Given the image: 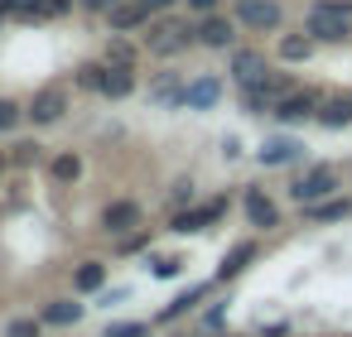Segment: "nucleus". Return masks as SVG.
<instances>
[{"mask_svg": "<svg viewBox=\"0 0 352 337\" xmlns=\"http://www.w3.org/2000/svg\"><path fill=\"white\" fill-rule=\"evenodd\" d=\"M333 188H338V174H333L328 164H318V169H309V174H304V178H299V183L289 188V193H294V202L314 207V202H323V198H328Z\"/></svg>", "mask_w": 352, "mask_h": 337, "instance_id": "2", "label": "nucleus"}, {"mask_svg": "<svg viewBox=\"0 0 352 337\" xmlns=\"http://www.w3.org/2000/svg\"><path fill=\"white\" fill-rule=\"evenodd\" d=\"M232 78H236L241 87H251V82H261V78H265V58H261V54H251V49H241V54H232Z\"/></svg>", "mask_w": 352, "mask_h": 337, "instance_id": "11", "label": "nucleus"}, {"mask_svg": "<svg viewBox=\"0 0 352 337\" xmlns=\"http://www.w3.org/2000/svg\"><path fill=\"white\" fill-rule=\"evenodd\" d=\"M318 92H289L280 106H275V116L280 121H289V126H299V121H318Z\"/></svg>", "mask_w": 352, "mask_h": 337, "instance_id": "5", "label": "nucleus"}, {"mask_svg": "<svg viewBox=\"0 0 352 337\" xmlns=\"http://www.w3.org/2000/svg\"><path fill=\"white\" fill-rule=\"evenodd\" d=\"M236 15H241V25L246 30H280V5H275V0H236Z\"/></svg>", "mask_w": 352, "mask_h": 337, "instance_id": "4", "label": "nucleus"}, {"mask_svg": "<svg viewBox=\"0 0 352 337\" xmlns=\"http://www.w3.org/2000/svg\"><path fill=\"white\" fill-rule=\"evenodd\" d=\"M203 294H208V284H193V289H188V294H179V299H174V303H169V308H164L160 318H164V323H169V318H179V313H184L188 303H198Z\"/></svg>", "mask_w": 352, "mask_h": 337, "instance_id": "26", "label": "nucleus"}, {"mask_svg": "<svg viewBox=\"0 0 352 337\" xmlns=\"http://www.w3.org/2000/svg\"><path fill=\"white\" fill-rule=\"evenodd\" d=\"M246 260H256V241H241V246L222 260V270H217V275H222V279H232V275H241V270H246Z\"/></svg>", "mask_w": 352, "mask_h": 337, "instance_id": "20", "label": "nucleus"}, {"mask_svg": "<svg viewBox=\"0 0 352 337\" xmlns=\"http://www.w3.org/2000/svg\"><path fill=\"white\" fill-rule=\"evenodd\" d=\"M68 5H73V0H44V5H39V20H58V15H68Z\"/></svg>", "mask_w": 352, "mask_h": 337, "instance_id": "30", "label": "nucleus"}, {"mask_svg": "<svg viewBox=\"0 0 352 337\" xmlns=\"http://www.w3.org/2000/svg\"><path fill=\"white\" fill-rule=\"evenodd\" d=\"M222 212H227V202L217 198V202H203V207H184V212H174V231H203V226H212V222H222Z\"/></svg>", "mask_w": 352, "mask_h": 337, "instance_id": "6", "label": "nucleus"}, {"mask_svg": "<svg viewBox=\"0 0 352 337\" xmlns=\"http://www.w3.org/2000/svg\"><path fill=\"white\" fill-rule=\"evenodd\" d=\"M107 73H111V63H87V68H78V82L87 92H102L107 87Z\"/></svg>", "mask_w": 352, "mask_h": 337, "instance_id": "24", "label": "nucleus"}, {"mask_svg": "<svg viewBox=\"0 0 352 337\" xmlns=\"http://www.w3.org/2000/svg\"><path fill=\"white\" fill-rule=\"evenodd\" d=\"M6 15H15V10H10V0H0V20H6Z\"/></svg>", "mask_w": 352, "mask_h": 337, "instance_id": "36", "label": "nucleus"}, {"mask_svg": "<svg viewBox=\"0 0 352 337\" xmlns=\"http://www.w3.org/2000/svg\"><path fill=\"white\" fill-rule=\"evenodd\" d=\"M212 5L217 0H188V10H198V15H212Z\"/></svg>", "mask_w": 352, "mask_h": 337, "instance_id": "34", "label": "nucleus"}, {"mask_svg": "<svg viewBox=\"0 0 352 337\" xmlns=\"http://www.w3.org/2000/svg\"><path fill=\"white\" fill-rule=\"evenodd\" d=\"M217 97H222V82L217 78H198V82L184 87V106L188 111H208V106H217Z\"/></svg>", "mask_w": 352, "mask_h": 337, "instance_id": "10", "label": "nucleus"}, {"mask_svg": "<svg viewBox=\"0 0 352 337\" xmlns=\"http://www.w3.org/2000/svg\"><path fill=\"white\" fill-rule=\"evenodd\" d=\"M54 178H58V183H78V178H82V159H78V154H58V159H54Z\"/></svg>", "mask_w": 352, "mask_h": 337, "instance_id": "25", "label": "nucleus"}, {"mask_svg": "<svg viewBox=\"0 0 352 337\" xmlns=\"http://www.w3.org/2000/svg\"><path fill=\"white\" fill-rule=\"evenodd\" d=\"M102 226H107L111 236H126V231H135V226H140V202H131V198H121V202H107V212H102Z\"/></svg>", "mask_w": 352, "mask_h": 337, "instance_id": "8", "label": "nucleus"}, {"mask_svg": "<svg viewBox=\"0 0 352 337\" xmlns=\"http://www.w3.org/2000/svg\"><path fill=\"white\" fill-rule=\"evenodd\" d=\"M39 159V145H15V164H34Z\"/></svg>", "mask_w": 352, "mask_h": 337, "instance_id": "31", "label": "nucleus"}, {"mask_svg": "<svg viewBox=\"0 0 352 337\" xmlns=\"http://www.w3.org/2000/svg\"><path fill=\"white\" fill-rule=\"evenodd\" d=\"M107 15H111V34H131V30L150 25V5H145V0H121V5L107 10Z\"/></svg>", "mask_w": 352, "mask_h": 337, "instance_id": "9", "label": "nucleus"}, {"mask_svg": "<svg viewBox=\"0 0 352 337\" xmlns=\"http://www.w3.org/2000/svg\"><path fill=\"white\" fill-rule=\"evenodd\" d=\"M63 106H68L63 87H44V92H39V97L30 102V111H25V116H30L34 126H54V121L63 116Z\"/></svg>", "mask_w": 352, "mask_h": 337, "instance_id": "7", "label": "nucleus"}, {"mask_svg": "<svg viewBox=\"0 0 352 337\" xmlns=\"http://www.w3.org/2000/svg\"><path fill=\"white\" fill-rule=\"evenodd\" d=\"M347 20H352L347 0H318V5H309V34L323 39V44H342L347 39Z\"/></svg>", "mask_w": 352, "mask_h": 337, "instance_id": "1", "label": "nucleus"}, {"mask_svg": "<svg viewBox=\"0 0 352 337\" xmlns=\"http://www.w3.org/2000/svg\"><path fill=\"white\" fill-rule=\"evenodd\" d=\"M294 154H299V145H294V140H270V145L261 150V164H289Z\"/></svg>", "mask_w": 352, "mask_h": 337, "instance_id": "22", "label": "nucleus"}, {"mask_svg": "<svg viewBox=\"0 0 352 337\" xmlns=\"http://www.w3.org/2000/svg\"><path fill=\"white\" fill-rule=\"evenodd\" d=\"M20 116H25V111H20L15 102H6V97H0V130H10V126H15Z\"/></svg>", "mask_w": 352, "mask_h": 337, "instance_id": "29", "label": "nucleus"}, {"mask_svg": "<svg viewBox=\"0 0 352 337\" xmlns=\"http://www.w3.org/2000/svg\"><path fill=\"white\" fill-rule=\"evenodd\" d=\"M82 5H87V10H116L121 0H82Z\"/></svg>", "mask_w": 352, "mask_h": 337, "instance_id": "33", "label": "nucleus"}, {"mask_svg": "<svg viewBox=\"0 0 352 337\" xmlns=\"http://www.w3.org/2000/svg\"><path fill=\"white\" fill-rule=\"evenodd\" d=\"M73 284H78L82 294H92V289H102V284H107V265H102V260H87V265L78 270V279H73Z\"/></svg>", "mask_w": 352, "mask_h": 337, "instance_id": "21", "label": "nucleus"}, {"mask_svg": "<svg viewBox=\"0 0 352 337\" xmlns=\"http://www.w3.org/2000/svg\"><path fill=\"white\" fill-rule=\"evenodd\" d=\"M6 337H39V323H34V318H15V323L6 327Z\"/></svg>", "mask_w": 352, "mask_h": 337, "instance_id": "28", "label": "nucleus"}, {"mask_svg": "<svg viewBox=\"0 0 352 337\" xmlns=\"http://www.w3.org/2000/svg\"><path fill=\"white\" fill-rule=\"evenodd\" d=\"M318 121H323L328 130L347 126V121H352V92H347V97H333V102H323V106H318Z\"/></svg>", "mask_w": 352, "mask_h": 337, "instance_id": "15", "label": "nucleus"}, {"mask_svg": "<svg viewBox=\"0 0 352 337\" xmlns=\"http://www.w3.org/2000/svg\"><path fill=\"white\" fill-rule=\"evenodd\" d=\"M82 318V303H73V299H54L49 308H44V323H54V327H68V323H78Z\"/></svg>", "mask_w": 352, "mask_h": 337, "instance_id": "17", "label": "nucleus"}, {"mask_svg": "<svg viewBox=\"0 0 352 337\" xmlns=\"http://www.w3.org/2000/svg\"><path fill=\"white\" fill-rule=\"evenodd\" d=\"M184 87H188V82H179L174 73H160V78L150 82V102H160V106H184Z\"/></svg>", "mask_w": 352, "mask_h": 337, "instance_id": "12", "label": "nucleus"}, {"mask_svg": "<svg viewBox=\"0 0 352 337\" xmlns=\"http://www.w3.org/2000/svg\"><path fill=\"white\" fill-rule=\"evenodd\" d=\"M309 54H314V39H299V34L280 39V58H285V63H299V58H309Z\"/></svg>", "mask_w": 352, "mask_h": 337, "instance_id": "23", "label": "nucleus"}, {"mask_svg": "<svg viewBox=\"0 0 352 337\" xmlns=\"http://www.w3.org/2000/svg\"><path fill=\"white\" fill-rule=\"evenodd\" d=\"M107 63H111V68H135V44L121 39V34H111V44H107Z\"/></svg>", "mask_w": 352, "mask_h": 337, "instance_id": "18", "label": "nucleus"}, {"mask_svg": "<svg viewBox=\"0 0 352 337\" xmlns=\"http://www.w3.org/2000/svg\"><path fill=\"white\" fill-rule=\"evenodd\" d=\"M131 92H135V73H131V68H111V73H107V87H102V97L121 102V97H131Z\"/></svg>", "mask_w": 352, "mask_h": 337, "instance_id": "16", "label": "nucleus"}, {"mask_svg": "<svg viewBox=\"0 0 352 337\" xmlns=\"http://www.w3.org/2000/svg\"><path fill=\"white\" fill-rule=\"evenodd\" d=\"M174 275H179V260H160L155 265V279H174Z\"/></svg>", "mask_w": 352, "mask_h": 337, "instance_id": "32", "label": "nucleus"}, {"mask_svg": "<svg viewBox=\"0 0 352 337\" xmlns=\"http://www.w3.org/2000/svg\"><path fill=\"white\" fill-rule=\"evenodd\" d=\"M198 44H208V49H227V44H232V25H227L222 15H208V20L198 25Z\"/></svg>", "mask_w": 352, "mask_h": 337, "instance_id": "13", "label": "nucleus"}, {"mask_svg": "<svg viewBox=\"0 0 352 337\" xmlns=\"http://www.w3.org/2000/svg\"><path fill=\"white\" fill-rule=\"evenodd\" d=\"M145 5H150V15H160V10H169V5H174V0H145Z\"/></svg>", "mask_w": 352, "mask_h": 337, "instance_id": "35", "label": "nucleus"}, {"mask_svg": "<svg viewBox=\"0 0 352 337\" xmlns=\"http://www.w3.org/2000/svg\"><path fill=\"white\" fill-rule=\"evenodd\" d=\"M193 34H198V30H188V25H179V20H160V25L150 30V49H155V54H179V49H188Z\"/></svg>", "mask_w": 352, "mask_h": 337, "instance_id": "3", "label": "nucleus"}, {"mask_svg": "<svg viewBox=\"0 0 352 337\" xmlns=\"http://www.w3.org/2000/svg\"><path fill=\"white\" fill-rule=\"evenodd\" d=\"M246 217H251V226H275L280 222V212L265 193H246Z\"/></svg>", "mask_w": 352, "mask_h": 337, "instance_id": "14", "label": "nucleus"}, {"mask_svg": "<svg viewBox=\"0 0 352 337\" xmlns=\"http://www.w3.org/2000/svg\"><path fill=\"white\" fill-rule=\"evenodd\" d=\"M347 212H352V202H347V198H323V202H314V207H309V217H314V222H338V217H347Z\"/></svg>", "mask_w": 352, "mask_h": 337, "instance_id": "19", "label": "nucleus"}, {"mask_svg": "<svg viewBox=\"0 0 352 337\" xmlns=\"http://www.w3.org/2000/svg\"><path fill=\"white\" fill-rule=\"evenodd\" d=\"M107 337H150V327L145 323H111Z\"/></svg>", "mask_w": 352, "mask_h": 337, "instance_id": "27", "label": "nucleus"}]
</instances>
